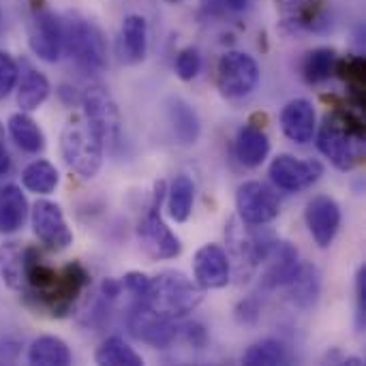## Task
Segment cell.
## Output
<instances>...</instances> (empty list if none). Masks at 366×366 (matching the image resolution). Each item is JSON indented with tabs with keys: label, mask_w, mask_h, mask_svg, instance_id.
Listing matches in <instances>:
<instances>
[{
	"label": "cell",
	"mask_w": 366,
	"mask_h": 366,
	"mask_svg": "<svg viewBox=\"0 0 366 366\" xmlns=\"http://www.w3.org/2000/svg\"><path fill=\"white\" fill-rule=\"evenodd\" d=\"M362 109L337 107L324 118L317 133L320 152L341 172H352L365 161V120Z\"/></svg>",
	"instance_id": "6da1fadb"
},
{
	"label": "cell",
	"mask_w": 366,
	"mask_h": 366,
	"mask_svg": "<svg viewBox=\"0 0 366 366\" xmlns=\"http://www.w3.org/2000/svg\"><path fill=\"white\" fill-rule=\"evenodd\" d=\"M202 292L204 290L187 274L165 270L157 277H150L148 292L139 298V305L163 320H178L199 307L204 298Z\"/></svg>",
	"instance_id": "7a4b0ae2"
},
{
	"label": "cell",
	"mask_w": 366,
	"mask_h": 366,
	"mask_svg": "<svg viewBox=\"0 0 366 366\" xmlns=\"http://www.w3.org/2000/svg\"><path fill=\"white\" fill-rule=\"evenodd\" d=\"M62 51L84 73H101L107 66V47L99 26L77 13L62 19Z\"/></svg>",
	"instance_id": "3957f363"
},
{
	"label": "cell",
	"mask_w": 366,
	"mask_h": 366,
	"mask_svg": "<svg viewBox=\"0 0 366 366\" xmlns=\"http://www.w3.org/2000/svg\"><path fill=\"white\" fill-rule=\"evenodd\" d=\"M60 148L66 165L81 178L92 180L103 165V142L84 120H73L62 129Z\"/></svg>",
	"instance_id": "277c9868"
},
{
	"label": "cell",
	"mask_w": 366,
	"mask_h": 366,
	"mask_svg": "<svg viewBox=\"0 0 366 366\" xmlns=\"http://www.w3.org/2000/svg\"><path fill=\"white\" fill-rule=\"evenodd\" d=\"M165 195V182H157L154 184V195H152V204L148 208V212L142 217V221L137 223V242L142 247V251L150 257V259H174L182 253V242L180 238L165 225L163 217H161V202Z\"/></svg>",
	"instance_id": "5b68a950"
},
{
	"label": "cell",
	"mask_w": 366,
	"mask_h": 366,
	"mask_svg": "<svg viewBox=\"0 0 366 366\" xmlns=\"http://www.w3.org/2000/svg\"><path fill=\"white\" fill-rule=\"evenodd\" d=\"M81 107L88 127L99 135L103 146L116 148L120 142L122 120H120V109L114 97L109 94V90L97 84L88 86L81 94Z\"/></svg>",
	"instance_id": "8992f818"
},
{
	"label": "cell",
	"mask_w": 366,
	"mask_h": 366,
	"mask_svg": "<svg viewBox=\"0 0 366 366\" xmlns=\"http://www.w3.org/2000/svg\"><path fill=\"white\" fill-rule=\"evenodd\" d=\"M259 84V64L244 51H225L217 64V86L227 99H242Z\"/></svg>",
	"instance_id": "52a82bcc"
},
{
	"label": "cell",
	"mask_w": 366,
	"mask_h": 366,
	"mask_svg": "<svg viewBox=\"0 0 366 366\" xmlns=\"http://www.w3.org/2000/svg\"><path fill=\"white\" fill-rule=\"evenodd\" d=\"M88 285H90L88 270L79 262L66 264L64 268L58 270V279L49 290V294L39 302V309L47 311L51 317H66Z\"/></svg>",
	"instance_id": "ba28073f"
},
{
	"label": "cell",
	"mask_w": 366,
	"mask_h": 366,
	"mask_svg": "<svg viewBox=\"0 0 366 366\" xmlns=\"http://www.w3.org/2000/svg\"><path fill=\"white\" fill-rule=\"evenodd\" d=\"M28 43L36 58L56 62L62 56V19L45 6L34 9L28 24Z\"/></svg>",
	"instance_id": "9c48e42d"
},
{
	"label": "cell",
	"mask_w": 366,
	"mask_h": 366,
	"mask_svg": "<svg viewBox=\"0 0 366 366\" xmlns=\"http://www.w3.org/2000/svg\"><path fill=\"white\" fill-rule=\"evenodd\" d=\"M236 210L242 219V223L247 225H266L272 223L279 212V199L272 193V189H268L262 182H244L238 187L236 193Z\"/></svg>",
	"instance_id": "30bf717a"
},
{
	"label": "cell",
	"mask_w": 366,
	"mask_h": 366,
	"mask_svg": "<svg viewBox=\"0 0 366 366\" xmlns=\"http://www.w3.org/2000/svg\"><path fill=\"white\" fill-rule=\"evenodd\" d=\"M34 236L51 251H64L73 242V234L66 225L64 212L56 202L39 199L30 210Z\"/></svg>",
	"instance_id": "8fae6325"
},
{
	"label": "cell",
	"mask_w": 366,
	"mask_h": 366,
	"mask_svg": "<svg viewBox=\"0 0 366 366\" xmlns=\"http://www.w3.org/2000/svg\"><path fill=\"white\" fill-rule=\"evenodd\" d=\"M324 174V165L320 161H305L292 154H279L270 163V178L272 182L287 193H298L313 187Z\"/></svg>",
	"instance_id": "7c38bea8"
},
{
	"label": "cell",
	"mask_w": 366,
	"mask_h": 366,
	"mask_svg": "<svg viewBox=\"0 0 366 366\" xmlns=\"http://www.w3.org/2000/svg\"><path fill=\"white\" fill-rule=\"evenodd\" d=\"M195 283L202 290H223L232 277V262L219 244H204L193 259Z\"/></svg>",
	"instance_id": "4fadbf2b"
},
{
	"label": "cell",
	"mask_w": 366,
	"mask_h": 366,
	"mask_svg": "<svg viewBox=\"0 0 366 366\" xmlns=\"http://www.w3.org/2000/svg\"><path fill=\"white\" fill-rule=\"evenodd\" d=\"M305 219H307V227H309L313 240L322 249H328L335 242L339 227H341L339 204L328 195H317L307 204Z\"/></svg>",
	"instance_id": "5bb4252c"
},
{
	"label": "cell",
	"mask_w": 366,
	"mask_h": 366,
	"mask_svg": "<svg viewBox=\"0 0 366 366\" xmlns=\"http://www.w3.org/2000/svg\"><path fill=\"white\" fill-rule=\"evenodd\" d=\"M283 26L294 32H324L330 24L324 0H277Z\"/></svg>",
	"instance_id": "9a60e30c"
},
{
	"label": "cell",
	"mask_w": 366,
	"mask_h": 366,
	"mask_svg": "<svg viewBox=\"0 0 366 366\" xmlns=\"http://www.w3.org/2000/svg\"><path fill=\"white\" fill-rule=\"evenodd\" d=\"M129 328L135 339H139L152 347H167L178 335V328L172 326V320H163V317L150 313L142 305L133 307V311L129 315Z\"/></svg>",
	"instance_id": "2e32d148"
},
{
	"label": "cell",
	"mask_w": 366,
	"mask_h": 366,
	"mask_svg": "<svg viewBox=\"0 0 366 366\" xmlns=\"http://www.w3.org/2000/svg\"><path fill=\"white\" fill-rule=\"evenodd\" d=\"M281 127L283 133L296 144H309L317 131V116L315 107L307 99L290 101L281 112Z\"/></svg>",
	"instance_id": "e0dca14e"
},
{
	"label": "cell",
	"mask_w": 366,
	"mask_h": 366,
	"mask_svg": "<svg viewBox=\"0 0 366 366\" xmlns=\"http://www.w3.org/2000/svg\"><path fill=\"white\" fill-rule=\"evenodd\" d=\"M118 51L124 64H139L148 54V24L142 15H127L120 28Z\"/></svg>",
	"instance_id": "ac0fdd59"
},
{
	"label": "cell",
	"mask_w": 366,
	"mask_h": 366,
	"mask_svg": "<svg viewBox=\"0 0 366 366\" xmlns=\"http://www.w3.org/2000/svg\"><path fill=\"white\" fill-rule=\"evenodd\" d=\"M236 157L244 167H259L270 152V139L257 124H244L236 135Z\"/></svg>",
	"instance_id": "d6986e66"
},
{
	"label": "cell",
	"mask_w": 366,
	"mask_h": 366,
	"mask_svg": "<svg viewBox=\"0 0 366 366\" xmlns=\"http://www.w3.org/2000/svg\"><path fill=\"white\" fill-rule=\"evenodd\" d=\"M167 116L169 124L174 131V137L180 146H193L199 139L202 133V122L197 112L182 99H172L167 105Z\"/></svg>",
	"instance_id": "ffe728a7"
},
{
	"label": "cell",
	"mask_w": 366,
	"mask_h": 366,
	"mask_svg": "<svg viewBox=\"0 0 366 366\" xmlns=\"http://www.w3.org/2000/svg\"><path fill=\"white\" fill-rule=\"evenodd\" d=\"M28 202L19 187L6 184L0 189V234H15L24 227Z\"/></svg>",
	"instance_id": "44dd1931"
},
{
	"label": "cell",
	"mask_w": 366,
	"mask_h": 366,
	"mask_svg": "<svg viewBox=\"0 0 366 366\" xmlns=\"http://www.w3.org/2000/svg\"><path fill=\"white\" fill-rule=\"evenodd\" d=\"M26 257L28 247L19 242H4L0 244V279L9 290L21 292L26 283Z\"/></svg>",
	"instance_id": "7402d4cb"
},
{
	"label": "cell",
	"mask_w": 366,
	"mask_h": 366,
	"mask_svg": "<svg viewBox=\"0 0 366 366\" xmlns=\"http://www.w3.org/2000/svg\"><path fill=\"white\" fill-rule=\"evenodd\" d=\"M28 362L32 366H69L73 362V356L62 339L39 337L28 347Z\"/></svg>",
	"instance_id": "603a6c76"
},
{
	"label": "cell",
	"mask_w": 366,
	"mask_h": 366,
	"mask_svg": "<svg viewBox=\"0 0 366 366\" xmlns=\"http://www.w3.org/2000/svg\"><path fill=\"white\" fill-rule=\"evenodd\" d=\"M9 133L13 137V142L24 150V152H30V154H39L45 150V135L41 131V127L24 112L19 114H13L9 118Z\"/></svg>",
	"instance_id": "cb8c5ba5"
},
{
	"label": "cell",
	"mask_w": 366,
	"mask_h": 366,
	"mask_svg": "<svg viewBox=\"0 0 366 366\" xmlns=\"http://www.w3.org/2000/svg\"><path fill=\"white\" fill-rule=\"evenodd\" d=\"M49 79L41 73V71H26L21 81H19V88H17V107L21 112H34L39 109L47 97H49Z\"/></svg>",
	"instance_id": "d4e9b609"
},
{
	"label": "cell",
	"mask_w": 366,
	"mask_h": 366,
	"mask_svg": "<svg viewBox=\"0 0 366 366\" xmlns=\"http://www.w3.org/2000/svg\"><path fill=\"white\" fill-rule=\"evenodd\" d=\"M335 73L341 75V79L347 84L350 90V103L356 109L365 107V81H366V62L360 56H350L343 60H337Z\"/></svg>",
	"instance_id": "484cf974"
},
{
	"label": "cell",
	"mask_w": 366,
	"mask_h": 366,
	"mask_svg": "<svg viewBox=\"0 0 366 366\" xmlns=\"http://www.w3.org/2000/svg\"><path fill=\"white\" fill-rule=\"evenodd\" d=\"M337 51L332 47H317L313 51H309L302 60V77L307 79V84L315 86L322 81H328L335 75L337 69Z\"/></svg>",
	"instance_id": "4316f807"
},
{
	"label": "cell",
	"mask_w": 366,
	"mask_h": 366,
	"mask_svg": "<svg viewBox=\"0 0 366 366\" xmlns=\"http://www.w3.org/2000/svg\"><path fill=\"white\" fill-rule=\"evenodd\" d=\"M193 202H195V184L189 176L180 174L174 178L172 189H169V197H167V210L169 217L176 223H184L189 221L191 212H193Z\"/></svg>",
	"instance_id": "83f0119b"
},
{
	"label": "cell",
	"mask_w": 366,
	"mask_h": 366,
	"mask_svg": "<svg viewBox=\"0 0 366 366\" xmlns=\"http://www.w3.org/2000/svg\"><path fill=\"white\" fill-rule=\"evenodd\" d=\"M242 365L247 366H283L290 365V352L285 343L279 339H264L255 345H251L244 356Z\"/></svg>",
	"instance_id": "f1b7e54d"
},
{
	"label": "cell",
	"mask_w": 366,
	"mask_h": 366,
	"mask_svg": "<svg viewBox=\"0 0 366 366\" xmlns=\"http://www.w3.org/2000/svg\"><path fill=\"white\" fill-rule=\"evenodd\" d=\"M58 180H60L58 169L45 159L32 161L21 172V184L36 195H49L58 187Z\"/></svg>",
	"instance_id": "f546056e"
},
{
	"label": "cell",
	"mask_w": 366,
	"mask_h": 366,
	"mask_svg": "<svg viewBox=\"0 0 366 366\" xmlns=\"http://www.w3.org/2000/svg\"><path fill=\"white\" fill-rule=\"evenodd\" d=\"M94 360L101 366H144V358L133 347H129L120 337L105 339L97 350Z\"/></svg>",
	"instance_id": "4dcf8cb0"
},
{
	"label": "cell",
	"mask_w": 366,
	"mask_h": 366,
	"mask_svg": "<svg viewBox=\"0 0 366 366\" xmlns=\"http://www.w3.org/2000/svg\"><path fill=\"white\" fill-rule=\"evenodd\" d=\"M290 292H292V298L298 307H311L317 296H320V287H322V281H320V272L313 268V266H305L300 268V272L296 274V279L287 285Z\"/></svg>",
	"instance_id": "1f68e13d"
},
{
	"label": "cell",
	"mask_w": 366,
	"mask_h": 366,
	"mask_svg": "<svg viewBox=\"0 0 366 366\" xmlns=\"http://www.w3.org/2000/svg\"><path fill=\"white\" fill-rule=\"evenodd\" d=\"M202 71V56L195 47H184L180 49L178 58H176V75L182 81H191L199 75Z\"/></svg>",
	"instance_id": "d6a6232c"
},
{
	"label": "cell",
	"mask_w": 366,
	"mask_h": 366,
	"mask_svg": "<svg viewBox=\"0 0 366 366\" xmlns=\"http://www.w3.org/2000/svg\"><path fill=\"white\" fill-rule=\"evenodd\" d=\"M17 77H19L17 62L6 51H0V101L11 94V90L17 84Z\"/></svg>",
	"instance_id": "836d02e7"
},
{
	"label": "cell",
	"mask_w": 366,
	"mask_h": 366,
	"mask_svg": "<svg viewBox=\"0 0 366 366\" xmlns=\"http://www.w3.org/2000/svg\"><path fill=\"white\" fill-rule=\"evenodd\" d=\"M249 6H251V0H204V9L217 17L240 15L249 11Z\"/></svg>",
	"instance_id": "e575fe53"
},
{
	"label": "cell",
	"mask_w": 366,
	"mask_h": 366,
	"mask_svg": "<svg viewBox=\"0 0 366 366\" xmlns=\"http://www.w3.org/2000/svg\"><path fill=\"white\" fill-rule=\"evenodd\" d=\"M120 283H122V287H124L127 292H131L133 296L142 298V296L148 292L150 277L144 274V272H129V274H124V279H122Z\"/></svg>",
	"instance_id": "d590c367"
},
{
	"label": "cell",
	"mask_w": 366,
	"mask_h": 366,
	"mask_svg": "<svg viewBox=\"0 0 366 366\" xmlns=\"http://www.w3.org/2000/svg\"><path fill=\"white\" fill-rule=\"evenodd\" d=\"M19 350H21V341L19 339L0 332V360L2 362H13L19 356Z\"/></svg>",
	"instance_id": "8d00e7d4"
},
{
	"label": "cell",
	"mask_w": 366,
	"mask_h": 366,
	"mask_svg": "<svg viewBox=\"0 0 366 366\" xmlns=\"http://www.w3.org/2000/svg\"><path fill=\"white\" fill-rule=\"evenodd\" d=\"M356 298H358V320H360V326L365 324L366 317V266H362L358 270V277H356Z\"/></svg>",
	"instance_id": "74e56055"
},
{
	"label": "cell",
	"mask_w": 366,
	"mask_h": 366,
	"mask_svg": "<svg viewBox=\"0 0 366 366\" xmlns=\"http://www.w3.org/2000/svg\"><path fill=\"white\" fill-rule=\"evenodd\" d=\"M236 313H238V320H240V322H244V324H253V322L257 320L259 307H257V302H255V300H244V302H240V307L236 309Z\"/></svg>",
	"instance_id": "f35d334b"
},
{
	"label": "cell",
	"mask_w": 366,
	"mask_h": 366,
	"mask_svg": "<svg viewBox=\"0 0 366 366\" xmlns=\"http://www.w3.org/2000/svg\"><path fill=\"white\" fill-rule=\"evenodd\" d=\"M182 330H184V335H187V341L193 343L195 347H202V345L206 343V330H204L199 324H189V326H184Z\"/></svg>",
	"instance_id": "ab89813d"
},
{
	"label": "cell",
	"mask_w": 366,
	"mask_h": 366,
	"mask_svg": "<svg viewBox=\"0 0 366 366\" xmlns=\"http://www.w3.org/2000/svg\"><path fill=\"white\" fill-rule=\"evenodd\" d=\"M120 292H122V283H120V281H116V279H105V281L101 283V296H103L105 300H114V298H118V296H120Z\"/></svg>",
	"instance_id": "60d3db41"
},
{
	"label": "cell",
	"mask_w": 366,
	"mask_h": 366,
	"mask_svg": "<svg viewBox=\"0 0 366 366\" xmlns=\"http://www.w3.org/2000/svg\"><path fill=\"white\" fill-rule=\"evenodd\" d=\"M9 169H11V157H9V150L4 146V129L0 122V176H4Z\"/></svg>",
	"instance_id": "b9f144b4"
},
{
	"label": "cell",
	"mask_w": 366,
	"mask_h": 366,
	"mask_svg": "<svg viewBox=\"0 0 366 366\" xmlns=\"http://www.w3.org/2000/svg\"><path fill=\"white\" fill-rule=\"evenodd\" d=\"M167 2H172V4H176V2H180V0H167Z\"/></svg>",
	"instance_id": "7bdbcfd3"
}]
</instances>
